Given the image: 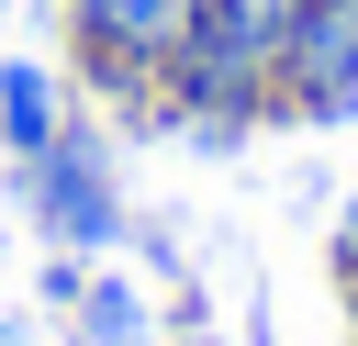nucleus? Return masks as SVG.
Returning a JSON list of instances; mask_svg holds the SVG:
<instances>
[{"label":"nucleus","instance_id":"20e7f679","mask_svg":"<svg viewBox=\"0 0 358 346\" xmlns=\"http://www.w3.org/2000/svg\"><path fill=\"white\" fill-rule=\"evenodd\" d=\"M56 123H67L56 78H45V67H0V156H11V167H34V156L56 145Z\"/></svg>","mask_w":358,"mask_h":346},{"label":"nucleus","instance_id":"0eeeda50","mask_svg":"<svg viewBox=\"0 0 358 346\" xmlns=\"http://www.w3.org/2000/svg\"><path fill=\"white\" fill-rule=\"evenodd\" d=\"M336 279H358V201H347V223H336Z\"/></svg>","mask_w":358,"mask_h":346},{"label":"nucleus","instance_id":"1a4fd4ad","mask_svg":"<svg viewBox=\"0 0 358 346\" xmlns=\"http://www.w3.org/2000/svg\"><path fill=\"white\" fill-rule=\"evenodd\" d=\"M336 290H347V313H358V279H336Z\"/></svg>","mask_w":358,"mask_h":346},{"label":"nucleus","instance_id":"6e6552de","mask_svg":"<svg viewBox=\"0 0 358 346\" xmlns=\"http://www.w3.org/2000/svg\"><path fill=\"white\" fill-rule=\"evenodd\" d=\"M145 346H224V335H201V324H190V335H179V324H168V335H145Z\"/></svg>","mask_w":358,"mask_h":346},{"label":"nucleus","instance_id":"423d86ee","mask_svg":"<svg viewBox=\"0 0 358 346\" xmlns=\"http://www.w3.org/2000/svg\"><path fill=\"white\" fill-rule=\"evenodd\" d=\"M78 290H90V257H67V246H56V257H45V301H56V313H78Z\"/></svg>","mask_w":358,"mask_h":346},{"label":"nucleus","instance_id":"f257e3e1","mask_svg":"<svg viewBox=\"0 0 358 346\" xmlns=\"http://www.w3.org/2000/svg\"><path fill=\"white\" fill-rule=\"evenodd\" d=\"M190 22H201V0H67L78 78L134 123H157V89H168V56L190 45Z\"/></svg>","mask_w":358,"mask_h":346},{"label":"nucleus","instance_id":"9d476101","mask_svg":"<svg viewBox=\"0 0 358 346\" xmlns=\"http://www.w3.org/2000/svg\"><path fill=\"white\" fill-rule=\"evenodd\" d=\"M0 11H11V0H0Z\"/></svg>","mask_w":358,"mask_h":346},{"label":"nucleus","instance_id":"f03ea898","mask_svg":"<svg viewBox=\"0 0 358 346\" xmlns=\"http://www.w3.org/2000/svg\"><path fill=\"white\" fill-rule=\"evenodd\" d=\"M22 201H34V223H45L67 257H101V246L134 234V223H123V190H112V134H101V123H56V145L22 167Z\"/></svg>","mask_w":358,"mask_h":346},{"label":"nucleus","instance_id":"39448f33","mask_svg":"<svg viewBox=\"0 0 358 346\" xmlns=\"http://www.w3.org/2000/svg\"><path fill=\"white\" fill-rule=\"evenodd\" d=\"M157 324H145V290L134 279H112V268H90V290H78V346H145Z\"/></svg>","mask_w":358,"mask_h":346},{"label":"nucleus","instance_id":"7ed1b4c3","mask_svg":"<svg viewBox=\"0 0 358 346\" xmlns=\"http://www.w3.org/2000/svg\"><path fill=\"white\" fill-rule=\"evenodd\" d=\"M358 112V0H302L280 45V123H347Z\"/></svg>","mask_w":358,"mask_h":346}]
</instances>
